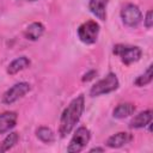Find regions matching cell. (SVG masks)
<instances>
[{
  "mask_svg": "<svg viewBox=\"0 0 153 153\" xmlns=\"http://www.w3.org/2000/svg\"><path fill=\"white\" fill-rule=\"evenodd\" d=\"M84 110H85V97L80 94L75 97L61 114L60 127H59V134L61 137H66L74 129V127L80 121Z\"/></svg>",
  "mask_w": 153,
  "mask_h": 153,
  "instance_id": "6da1fadb",
  "label": "cell"
},
{
  "mask_svg": "<svg viewBox=\"0 0 153 153\" xmlns=\"http://www.w3.org/2000/svg\"><path fill=\"white\" fill-rule=\"evenodd\" d=\"M120 86L118 78L115 73H109L105 78L100 79L97 81L90 90V96L91 97H98L102 94H108L114 91H116Z\"/></svg>",
  "mask_w": 153,
  "mask_h": 153,
  "instance_id": "7a4b0ae2",
  "label": "cell"
},
{
  "mask_svg": "<svg viewBox=\"0 0 153 153\" xmlns=\"http://www.w3.org/2000/svg\"><path fill=\"white\" fill-rule=\"evenodd\" d=\"M112 53L121 59V61L129 66L141 59L142 50L135 45H127V44H116L112 49Z\"/></svg>",
  "mask_w": 153,
  "mask_h": 153,
  "instance_id": "3957f363",
  "label": "cell"
},
{
  "mask_svg": "<svg viewBox=\"0 0 153 153\" xmlns=\"http://www.w3.org/2000/svg\"><path fill=\"white\" fill-rule=\"evenodd\" d=\"M99 24L96 20H87L78 27V37L85 44H93L99 36Z\"/></svg>",
  "mask_w": 153,
  "mask_h": 153,
  "instance_id": "277c9868",
  "label": "cell"
},
{
  "mask_svg": "<svg viewBox=\"0 0 153 153\" xmlns=\"http://www.w3.org/2000/svg\"><path fill=\"white\" fill-rule=\"evenodd\" d=\"M90 139H91V131L86 127H79L74 131V134L69 141L67 152H69V153L81 152L90 142Z\"/></svg>",
  "mask_w": 153,
  "mask_h": 153,
  "instance_id": "5b68a950",
  "label": "cell"
},
{
  "mask_svg": "<svg viewBox=\"0 0 153 153\" xmlns=\"http://www.w3.org/2000/svg\"><path fill=\"white\" fill-rule=\"evenodd\" d=\"M30 90H31V86H30L29 82H25V81L17 82L12 87L6 90V92L2 94V99L1 100H2L4 104L11 105V104L16 103L17 100H19L20 98H23Z\"/></svg>",
  "mask_w": 153,
  "mask_h": 153,
  "instance_id": "8992f818",
  "label": "cell"
},
{
  "mask_svg": "<svg viewBox=\"0 0 153 153\" xmlns=\"http://www.w3.org/2000/svg\"><path fill=\"white\" fill-rule=\"evenodd\" d=\"M121 19L128 27H136L142 22V13L134 4H127L121 10Z\"/></svg>",
  "mask_w": 153,
  "mask_h": 153,
  "instance_id": "52a82bcc",
  "label": "cell"
},
{
  "mask_svg": "<svg viewBox=\"0 0 153 153\" xmlns=\"http://www.w3.org/2000/svg\"><path fill=\"white\" fill-rule=\"evenodd\" d=\"M133 140V135L130 133H127V131H120V133H116L114 135H111L105 145L110 148H121L128 143H130Z\"/></svg>",
  "mask_w": 153,
  "mask_h": 153,
  "instance_id": "ba28073f",
  "label": "cell"
},
{
  "mask_svg": "<svg viewBox=\"0 0 153 153\" xmlns=\"http://www.w3.org/2000/svg\"><path fill=\"white\" fill-rule=\"evenodd\" d=\"M18 115L16 111H5L0 114V134H5L13 129L17 124Z\"/></svg>",
  "mask_w": 153,
  "mask_h": 153,
  "instance_id": "9c48e42d",
  "label": "cell"
},
{
  "mask_svg": "<svg viewBox=\"0 0 153 153\" xmlns=\"http://www.w3.org/2000/svg\"><path fill=\"white\" fill-rule=\"evenodd\" d=\"M109 0H90L88 1V10L90 12L100 20L106 19V7Z\"/></svg>",
  "mask_w": 153,
  "mask_h": 153,
  "instance_id": "30bf717a",
  "label": "cell"
},
{
  "mask_svg": "<svg viewBox=\"0 0 153 153\" xmlns=\"http://www.w3.org/2000/svg\"><path fill=\"white\" fill-rule=\"evenodd\" d=\"M151 122H152V110H145L139 112L129 122V127L131 129H140V128L147 127Z\"/></svg>",
  "mask_w": 153,
  "mask_h": 153,
  "instance_id": "8fae6325",
  "label": "cell"
},
{
  "mask_svg": "<svg viewBox=\"0 0 153 153\" xmlns=\"http://www.w3.org/2000/svg\"><path fill=\"white\" fill-rule=\"evenodd\" d=\"M30 65H31V61L29 60V57H26V56H19V57L14 59L7 66V73L10 75H14V74H17V73L26 69Z\"/></svg>",
  "mask_w": 153,
  "mask_h": 153,
  "instance_id": "7c38bea8",
  "label": "cell"
},
{
  "mask_svg": "<svg viewBox=\"0 0 153 153\" xmlns=\"http://www.w3.org/2000/svg\"><path fill=\"white\" fill-rule=\"evenodd\" d=\"M135 110H136V108L133 103H121L114 109L112 116L115 118L123 120V118H127V117L131 116L135 112Z\"/></svg>",
  "mask_w": 153,
  "mask_h": 153,
  "instance_id": "4fadbf2b",
  "label": "cell"
},
{
  "mask_svg": "<svg viewBox=\"0 0 153 153\" xmlns=\"http://www.w3.org/2000/svg\"><path fill=\"white\" fill-rule=\"evenodd\" d=\"M43 33H44V25L39 22H33L26 27L24 35L30 41H37L38 38L42 37Z\"/></svg>",
  "mask_w": 153,
  "mask_h": 153,
  "instance_id": "5bb4252c",
  "label": "cell"
},
{
  "mask_svg": "<svg viewBox=\"0 0 153 153\" xmlns=\"http://www.w3.org/2000/svg\"><path fill=\"white\" fill-rule=\"evenodd\" d=\"M36 136L44 143H51L55 141L54 131L48 127H39L36 129Z\"/></svg>",
  "mask_w": 153,
  "mask_h": 153,
  "instance_id": "9a60e30c",
  "label": "cell"
},
{
  "mask_svg": "<svg viewBox=\"0 0 153 153\" xmlns=\"http://www.w3.org/2000/svg\"><path fill=\"white\" fill-rule=\"evenodd\" d=\"M19 141V134L17 131H12L0 143V152H7L10 151L12 147L16 146V143Z\"/></svg>",
  "mask_w": 153,
  "mask_h": 153,
  "instance_id": "2e32d148",
  "label": "cell"
},
{
  "mask_svg": "<svg viewBox=\"0 0 153 153\" xmlns=\"http://www.w3.org/2000/svg\"><path fill=\"white\" fill-rule=\"evenodd\" d=\"M152 69H153V66L149 65V66L147 67L146 72H145L143 74L139 75V76L134 80L135 86H137V87H142V86H146V85L151 84V82H152V79H153V72H152Z\"/></svg>",
  "mask_w": 153,
  "mask_h": 153,
  "instance_id": "e0dca14e",
  "label": "cell"
},
{
  "mask_svg": "<svg viewBox=\"0 0 153 153\" xmlns=\"http://www.w3.org/2000/svg\"><path fill=\"white\" fill-rule=\"evenodd\" d=\"M143 24L147 29H151L153 26V14H152V11H147L146 16H145V19H143Z\"/></svg>",
  "mask_w": 153,
  "mask_h": 153,
  "instance_id": "ac0fdd59",
  "label": "cell"
},
{
  "mask_svg": "<svg viewBox=\"0 0 153 153\" xmlns=\"http://www.w3.org/2000/svg\"><path fill=\"white\" fill-rule=\"evenodd\" d=\"M97 75V71H94V69H92V71H90V72H87L86 74H84V76H82V81L85 82V81H90V80H92L94 76Z\"/></svg>",
  "mask_w": 153,
  "mask_h": 153,
  "instance_id": "d6986e66",
  "label": "cell"
},
{
  "mask_svg": "<svg viewBox=\"0 0 153 153\" xmlns=\"http://www.w3.org/2000/svg\"><path fill=\"white\" fill-rule=\"evenodd\" d=\"M90 152H104V148L103 147H94V148H91Z\"/></svg>",
  "mask_w": 153,
  "mask_h": 153,
  "instance_id": "ffe728a7",
  "label": "cell"
},
{
  "mask_svg": "<svg viewBox=\"0 0 153 153\" xmlns=\"http://www.w3.org/2000/svg\"><path fill=\"white\" fill-rule=\"evenodd\" d=\"M27 1H36V0H27Z\"/></svg>",
  "mask_w": 153,
  "mask_h": 153,
  "instance_id": "44dd1931",
  "label": "cell"
}]
</instances>
